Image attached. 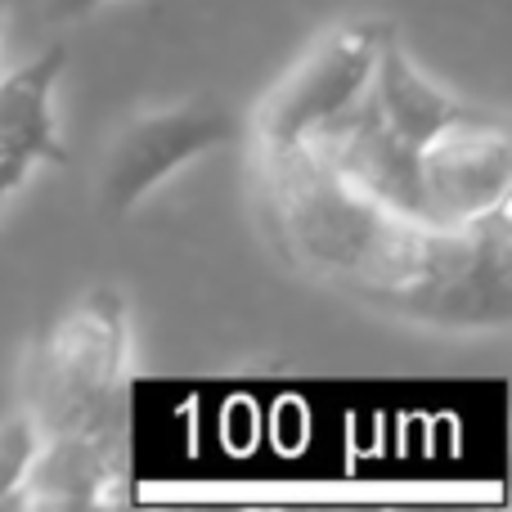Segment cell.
<instances>
[{
	"label": "cell",
	"instance_id": "30bf717a",
	"mask_svg": "<svg viewBox=\"0 0 512 512\" xmlns=\"http://www.w3.org/2000/svg\"><path fill=\"white\" fill-rule=\"evenodd\" d=\"M5 14H9V0H0V32H5Z\"/></svg>",
	"mask_w": 512,
	"mask_h": 512
},
{
	"label": "cell",
	"instance_id": "8992f818",
	"mask_svg": "<svg viewBox=\"0 0 512 512\" xmlns=\"http://www.w3.org/2000/svg\"><path fill=\"white\" fill-rule=\"evenodd\" d=\"M68 50L50 45L9 77H0V158L36 167V162H68L54 126V86L63 77Z\"/></svg>",
	"mask_w": 512,
	"mask_h": 512
},
{
	"label": "cell",
	"instance_id": "3957f363",
	"mask_svg": "<svg viewBox=\"0 0 512 512\" xmlns=\"http://www.w3.org/2000/svg\"><path fill=\"white\" fill-rule=\"evenodd\" d=\"M243 135V122L221 104H171L158 113H140L117 131L108 144L104 171H99V207L104 216H126L180 167L207 158L221 144H234Z\"/></svg>",
	"mask_w": 512,
	"mask_h": 512
},
{
	"label": "cell",
	"instance_id": "9c48e42d",
	"mask_svg": "<svg viewBox=\"0 0 512 512\" xmlns=\"http://www.w3.org/2000/svg\"><path fill=\"white\" fill-rule=\"evenodd\" d=\"M32 167H23V162H9V158H0V203H5L9 194H14L18 185H23V176Z\"/></svg>",
	"mask_w": 512,
	"mask_h": 512
},
{
	"label": "cell",
	"instance_id": "5b68a950",
	"mask_svg": "<svg viewBox=\"0 0 512 512\" xmlns=\"http://www.w3.org/2000/svg\"><path fill=\"white\" fill-rule=\"evenodd\" d=\"M131 481V423L50 432L36 445L9 508H95L126 499Z\"/></svg>",
	"mask_w": 512,
	"mask_h": 512
},
{
	"label": "cell",
	"instance_id": "6da1fadb",
	"mask_svg": "<svg viewBox=\"0 0 512 512\" xmlns=\"http://www.w3.org/2000/svg\"><path fill=\"white\" fill-rule=\"evenodd\" d=\"M131 315L117 288H90L32 346L23 369V409L41 436L72 427L126 423Z\"/></svg>",
	"mask_w": 512,
	"mask_h": 512
},
{
	"label": "cell",
	"instance_id": "52a82bcc",
	"mask_svg": "<svg viewBox=\"0 0 512 512\" xmlns=\"http://www.w3.org/2000/svg\"><path fill=\"white\" fill-rule=\"evenodd\" d=\"M36 445H41V427L32 423V414L23 405L9 409L0 418V508H9V499L18 495V486H23L27 468L36 459Z\"/></svg>",
	"mask_w": 512,
	"mask_h": 512
},
{
	"label": "cell",
	"instance_id": "277c9868",
	"mask_svg": "<svg viewBox=\"0 0 512 512\" xmlns=\"http://www.w3.org/2000/svg\"><path fill=\"white\" fill-rule=\"evenodd\" d=\"M499 203H512L508 126L468 104L418 153V212L432 225H463Z\"/></svg>",
	"mask_w": 512,
	"mask_h": 512
},
{
	"label": "cell",
	"instance_id": "ba28073f",
	"mask_svg": "<svg viewBox=\"0 0 512 512\" xmlns=\"http://www.w3.org/2000/svg\"><path fill=\"white\" fill-rule=\"evenodd\" d=\"M104 0H45V18L50 23H72V18H86L90 9H99Z\"/></svg>",
	"mask_w": 512,
	"mask_h": 512
},
{
	"label": "cell",
	"instance_id": "7a4b0ae2",
	"mask_svg": "<svg viewBox=\"0 0 512 512\" xmlns=\"http://www.w3.org/2000/svg\"><path fill=\"white\" fill-rule=\"evenodd\" d=\"M391 23L378 18H355V23H337L324 32L270 90L248 117V135L256 153L288 149L301 144L310 131L324 122L342 117L355 99L364 95L373 77L378 50L387 41Z\"/></svg>",
	"mask_w": 512,
	"mask_h": 512
}]
</instances>
